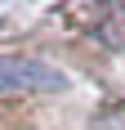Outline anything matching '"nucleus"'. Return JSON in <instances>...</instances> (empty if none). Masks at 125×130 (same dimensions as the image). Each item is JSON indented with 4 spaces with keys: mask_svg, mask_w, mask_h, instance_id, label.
Masks as SVG:
<instances>
[{
    "mask_svg": "<svg viewBox=\"0 0 125 130\" xmlns=\"http://www.w3.org/2000/svg\"><path fill=\"white\" fill-rule=\"evenodd\" d=\"M58 90L62 76L36 58H0V90Z\"/></svg>",
    "mask_w": 125,
    "mask_h": 130,
    "instance_id": "obj_1",
    "label": "nucleus"
},
{
    "mask_svg": "<svg viewBox=\"0 0 125 130\" xmlns=\"http://www.w3.org/2000/svg\"><path fill=\"white\" fill-rule=\"evenodd\" d=\"M94 130H125V108H107Z\"/></svg>",
    "mask_w": 125,
    "mask_h": 130,
    "instance_id": "obj_2",
    "label": "nucleus"
}]
</instances>
